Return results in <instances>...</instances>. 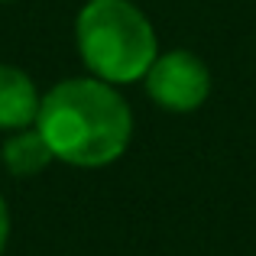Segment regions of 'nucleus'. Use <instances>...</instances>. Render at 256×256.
<instances>
[{
    "instance_id": "f257e3e1",
    "label": "nucleus",
    "mask_w": 256,
    "mask_h": 256,
    "mask_svg": "<svg viewBox=\"0 0 256 256\" xmlns=\"http://www.w3.org/2000/svg\"><path fill=\"white\" fill-rule=\"evenodd\" d=\"M36 124L49 150L72 166L114 162L133 133L130 107L98 78H72L56 84L39 104Z\"/></svg>"
},
{
    "instance_id": "f03ea898",
    "label": "nucleus",
    "mask_w": 256,
    "mask_h": 256,
    "mask_svg": "<svg viewBox=\"0 0 256 256\" xmlns=\"http://www.w3.org/2000/svg\"><path fill=\"white\" fill-rule=\"evenodd\" d=\"M78 49L100 82H136L156 62V32L130 0H91L78 13Z\"/></svg>"
},
{
    "instance_id": "7ed1b4c3",
    "label": "nucleus",
    "mask_w": 256,
    "mask_h": 256,
    "mask_svg": "<svg viewBox=\"0 0 256 256\" xmlns=\"http://www.w3.org/2000/svg\"><path fill=\"white\" fill-rule=\"evenodd\" d=\"M146 91L166 110H194L211 91V75L204 62L192 52H166L146 72Z\"/></svg>"
},
{
    "instance_id": "20e7f679",
    "label": "nucleus",
    "mask_w": 256,
    "mask_h": 256,
    "mask_svg": "<svg viewBox=\"0 0 256 256\" xmlns=\"http://www.w3.org/2000/svg\"><path fill=\"white\" fill-rule=\"evenodd\" d=\"M39 104L42 98L32 78L13 65H0V130H26L39 117Z\"/></svg>"
},
{
    "instance_id": "39448f33",
    "label": "nucleus",
    "mask_w": 256,
    "mask_h": 256,
    "mask_svg": "<svg viewBox=\"0 0 256 256\" xmlns=\"http://www.w3.org/2000/svg\"><path fill=\"white\" fill-rule=\"evenodd\" d=\"M52 159H56V152L49 150L46 136L39 133V126L36 130H20L13 140L4 143V162H6V169L13 175H20V178L42 172Z\"/></svg>"
},
{
    "instance_id": "423d86ee",
    "label": "nucleus",
    "mask_w": 256,
    "mask_h": 256,
    "mask_svg": "<svg viewBox=\"0 0 256 256\" xmlns=\"http://www.w3.org/2000/svg\"><path fill=\"white\" fill-rule=\"evenodd\" d=\"M6 237H10V214H6V204L4 198H0V253H4V244Z\"/></svg>"
}]
</instances>
